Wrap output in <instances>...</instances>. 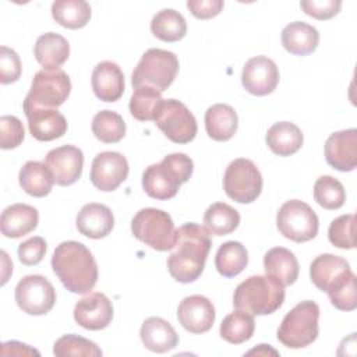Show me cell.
<instances>
[{"label":"cell","instance_id":"obj_12","mask_svg":"<svg viewBox=\"0 0 357 357\" xmlns=\"http://www.w3.org/2000/svg\"><path fill=\"white\" fill-rule=\"evenodd\" d=\"M15 301L29 315H45L56 303L53 284L42 275H26L15 286Z\"/></svg>","mask_w":357,"mask_h":357},{"label":"cell","instance_id":"obj_17","mask_svg":"<svg viewBox=\"0 0 357 357\" xmlns=\"http://www.w3.org/2000/svg\"><path fill=\"white\" fill-rule=\"evenodd\" d=\"M215 307L209 298L201 294H192L181 300L177 308V319L190 333H205L215 322Z\"/></svg>","mask_w":357,"mask_h":357},{"label":"cell","instance_id":"obj_6","mask_svg":"<svg viewBox=\"0 0 357 357\" xmlns=\"http://www.w3.org/2000/svg\"><path fill=\"white\" fill-rule=\"evenodd\" d=\"M178 73V59L173 52L149 49L138 61L131 74L134 88L151 86L159 92L166 91Z\"/></svg>","mask_w":357,"mask_h":357},{"label":"cell","instance_id":"obj_44","mask_svg":"<svg viewBox=\"0 0 357 357\" xmlns=\"http://www.w3.org/2000/svg\"><path fill=\"white\" fill-rule=\"evenodd\" d=\"M356 275L353 273L350 279L337 290L328 294L332 305L340 311H353L357 307L356 297Z\"/></svg>","mask_w":357,"mask_h":357},{"label":"cell","instance_id":"obj_31","mask_svg":"<svg viewBox=\"0 0 357 357\" xmlns=\"http://www.w3.org/2000/svg\"><path fill=\"white\" fill-rule=\"evenodd\" d=\"M52 17L64 28H84L91 20V6L84 0H57L52 4Z\"/></svg>","mask_w":357,"mask_h":357},{"label":"cell","instance_id":"obj_19","mask_svg":"<svg viewBox=\"0 0 357 357\" xmlns=\"http://www.w3.org/2000/svg\"><path fill=\"white\" fill-rule=\"evenodd\" d=\"M325 159L339 172H351L357 166V130L349 128L331 134L325 142Z\"/></svg>","mask_w":357,"mask_h":357},{"label":"cell","instance_id":"obj_20","mask_svg":"<svg viewBox=\"0 0 357 357\" xmlns=\"http://www.w3.org/2000/svg\"><path fill=\"white\" fill-rule=\"evenodd\" d=\"M28 120L31 135L38 141H53L60 138L67 131V120L57 110L52 107H32L22 106Z\"/></svg>","mask_w":357,"mask_h":357},{"label":"cell","instance_id":"obj_36","mask_svg":"<svg viewBox=\"0 0 357 357\" xmlns=\"http://www.w3.org/2000/svg\"><path fill=\"white\" fill-rule=\"evenodd\" d=\"M93 135L105 144H116L126 135L123 117L112 110H100L92 119Z\"/></svg>","mask_w":357,"mask_h":357},{"label":"cell","instance_id":"obj_27","mask_svg":"<svg viewBox=\"0 0 357 357\" xmlns=\"http://www.w3.org/2000/svg\"><path fill=\"white\" fill-rule=\"evenodd\" d=\"M237 127L238 117L230 105L216 103L205 112V130L215 141H229L236 134Z\"/></svg>","mask_w":357,"mask_h":357},{"label":"cell","instance_id":"obj_23","mask_svg":"<svg viewBox=\"0 0 357 357\" xmlns=\"http://www.w3.org/2000/svg\"><path fill=\"white\" fill-rule=\"evenodd\" d=\"M39 213L36 208L26 204L7 206L0 218L1 234L7 238H20L36 229Z\"/></svg>","mask_w":357,"mask_h":357},{"label":"cell","instance_id":"obj_29","mask_svg":"<svg viewBox=\"0 0 357 357\" xmlns=\"http://www.w3.org/2000/svg\"><path fill=\"white\" fill-rule=\"evenodd\" d=\"M266 275L278 279L283 286H290L298 276V262L294 254L284 247L271 248L264 257Z\"/></svg>","mask_w":357,"mask_h":357},{"label":"cell","instance_id":"obj_37","mask_svg":"<svg viewBox=\"0 0 357 357\" xmlns=\"http://www.w3.org/2000/svg\"><path fill=\"white\" fill-rule=\"evenodd\" d=\"M314 199L324 209H339L346 201L344 187L332 176H321L314 184Z\"/></svg>","mask_w":357,"mask_h":357},{"label":"cell","instance_id":"obj_16","mask_svg":"<svg viewBox=\"0 0 357 357\" xmlns=\"http://www.w3.org/2000/svg\"><path fill=\"white\" fill-rule=\"evenodd\" d=\"M45 165L59 185H71L82 174L84 153L74 145H63L47 152Z\"/></svg>","mask_w":357,"mask_h":357},{"label":"cell","instance_id":"obj_13","mask_svg":"<svg viewBox=\"0 0 357 357\" xmlns=\"http://www.w3.org/2000/svg\"><path fill=\"white\" fill-rule=\"evenodd\" d=\"M353 275L349 262L333 254H321L310 265V278L317 289L332 293L342 287Z\"/></svg>","mask_w":357,"mask_h":357},{"label":"cell","instance_id":"obj_1","mask_svg":"<svg viewBox=\"0 0 357 357\" xmlns=\"http://www.w3.org/2000/svg\"><path fill=\"white\" fill-rule=\"evenodd\" d=\"M212 241L205 227L185 223L177 229L176 243L167 258L170 276L180 283H191L204 272Z\"/></svg>","mask_w":357,"mask_h":357},{"label":"cell","instance_id":"obj_28","mask_svg":"<svg viewBox=\"0 0 357 357\" xmlns=\"http://www.w3.org/2000/svg\"><path fill=\"white\" fill-rule=\"evenodd\" d=\"M266 145L279 156H290L303 146L301 130L290 121H279L269 127L266 132Z\"/></svg>","mask_w":357,"mask_h":357},{"label":"cell","instance_id":"obj_9","mask_svg":"<svg viewBox=\"0 0 357 357\" xmlns=\"http://www.w3.org/2000/svg\"><path fill=\"white\" fill-rule=\"evenodd\" d=\"M155 124L174 144H188L197 135V120L188 107L176 99H162L153 116Z\"/></svg>","mask_w":357,"mask_h":357},{"label":"cell","instance_id":"obj_21","mask_svg":"<svg viewBox=\"0 0 357 357\" xmlns=\"http://www.w3.org/2000/svg\"><path fill=\"white\" fill-rule=\"evenodd\" d=\"M93 93L103 102H116L124 92V74L114 61H100L92 71Z\"/></svg>","mask_w":357,"mask_h":357},{"label":"cell","instance_id":"obj_14","mask_svg":"<svg viewBox=\"0 0 357 357\" xmlns=\"http://www.w3.org/2000/svg\"><path fill=\"white\" fill-rule=\"evenodd\" d=\"M128 176V162L120 152L98 153L91 166L89 178L100 191H114Z\"/></svg>","mask_w":357,"mask_h":357},{"label":"cell","instance_id":"obj_15","mask_svg":"<svg viewBox=\"0 0 357 357\" xmlns=\"http://www.w3.org/2000/svg\"><path fill=\"white\" fill-rule=\"evenodd\" d=\"M241 84L255 96L272 93L279 84V70L275 61L266 56L251 57L243 67Z\"/></svg>","mask_w":357,"mask_h":357},{"label":"cell","instance_id":"obj_25","mask_svg":"<svg viewBox=\"0 0 357 357\" xmlns=\"http://www.w3.org/2000/svg\"><path fill=\"white\" fill-rule=\"evenodd\" d=\"M283 47L296 56H307L312 53L319 43L318 31L303 21H294L286 25L280 35Z\"/></svg>","mask_w":357,"mask_h":357},{"label":"cell","instance_id":"obj_11","mask_svg":"<svg viewBox=\"0 0 357 357\" xmlns=\"http://www.w3.org/2000/svg\"><path fill=\"white\" fill-rule=\"evenodd\" d=\"M262 184L261 172L250 159H234L226 167L223 177L225 192L238 204L254 202L262 191Z\"/></svg>","mask_w":357,"mask_h":357},{"label":"cell","instance_id":"obj_47","mask_svg":"<svg viewBox=\"0 0 357 357\" xmlns=\"http://www.w3.org/2000/svg\"><path fill=\"white\" fill-rule=\"evenodd\" d=\"M1 354L8 356V354H18V356H39V351L29 347L25 343L17 342V340H10V342H4L1 344Z\"/></svg>","mask_w":357,"mask_h":357},{"label":"cell","instance_id":"obj_2","mask_svg":"<svg viewBox=\"0 0 357 357\" xmlns=\"http://www.w3.org/2000/svg\"><path fill=\"white\" fill-rule=\"evenodd\" d=\"M52 268L63 286L75 294L89 293L98 282V265L92 252L74 240L60 243L52 257Z\"/></svg>","mask_w":357,"mask_h":357},{"label":"cell","instance_id":"obj_24","mask_svg":"<svg viewBox=\"0 0 357 357\" xmlns=\"http://www.w3.org/2000/svg\"><path fill=\"white\" fill-rule=\"evenodd\" d=\"M144 346L153 353H166L178 344V335L174 328L160 317L146 318L139 329Z\"/></svg>","mask_w":357,"mask_h":357},{"label":"cell","instance_id":"obj_5","mask_svg":"<svg viewBox=\"0 0 357 357\" xmlns=\"http://www.w3.org/2000/svg\"><path fill=\"white\" fill-rule=\"evenodd\" d=\"M319 307L312 300L296 304L282 319L278 328V340L289 349H303L317 340Z\"/></svg>","mask_w":357,"mask_h":357},{"label":"cell","instance_id":"obj_42","mask_svg":"<svg viewBox=\"0 0 357 357\" xmlns=\"http://www.w3.org/2000/svg\"><path fill=\"white\" fill-rule=\"evenodd\" d=\"M22 66L18 54L7 47L1 46L0 47V82L7 85L18 81L21 77Z\"/></svg>","mask_w":357,"mask_h":357},{"label":"cell","instance_id":"obj_43","mask_svg":"<svg viewBox=\"0 0 357 357\" xmlns=\"http://www.w3.org/2000/svg\"><path fill=\"white\" fill-rule=\"evenodd\" d=\"M46 248H47V244L45 241L43 237L40 236H35V237H31L25 241H22L20 245H18V258L20 261L26 265V266H33V265H38L45 254H46Z\"/></svg>","mask_w":357,"mask_h":357},{"label":"cell","instance_id":"obj_26","mask_svg":"<svg viewBox=\"0 0 357 357\" xmlns=\"http://www.w3.org/2000/svg\"><path fill=\"white\" fill-rule=\"evenodd\" d=\"M33 54L43 68H59L70 56V45L64 36L56 32H46L36 39Z\"/></svg>","mask_w":357,"mask_h":357},{"label":"cell","instance_id":"obj_35","mask_svg":"<svg viewBox=\"0 0 357 357\" xmlns=\"http://www.w3.org/2000/svg\"><path fill=\"white\" fill-rule=\"evenodd\" d=\"M255 331L254 317L245 311L230 312L220 324V337L231 344H240L251 339Z\"/></svg>","mask_w":357,"mask_h":357},{"label":"cell","instance_id":"obj_10","mask_svg":"<svg viewBox=\"0 0 357 357\" xmlns=\"http://www.w3.org/2000/svg\"><path fill=\"white\" fill-rule=\"evenodd\" d=\"M276 226L280 234L294 243H305L318 234V216L312 208L300 201H286L278 211Z\"/></svg>","mask_w":357,"mask_h":357},{"label":"cell","instance_id":"obj_32","mask_svg":"<svg viewBox=\"0 0 357 357\" xmlns=\"http://www.w3.org/2000/svg\"><path fill=\"white\" fill-rule=\"evenodd\" d=\"M240 225V213L226 202H215L204 215V226L209 234L226 236Z\"/></svg>","mask_w":357,"mask_h":357},{"label":"cell","instance_id":"obj_45","mask_svg":"<svg viewBox=\"0 0 357 357\" xmlns=\"http://www.w3.org/2000/svg\"><path fill=\"white\" fill-rule=\"evenodd\" d=\"M303 11L317 20H329L335 17L342 7L340 0H303L300 1Z\"/></svg>","mask_w":357,"mask_h":357},{"label":"cell","instance_id":"obj_41","mask_svg":"<svg viewBox=\"0 0 357 357\" xmlns=\"http://www.w3.org/2000/svg\"><path fill=\"white\" fill-rule=\"evenodd\" d=\"M25 137V130L22 123L15 116H1L0 117V148L13 149L21 145Z\"/></svg>","mask_w":357,"mask_h":357},{"label":"cell","instance_id":"obj_39","mask_svg":"<svg viewBox=\"0 0 357 357\" xmlns=\"http://www.w3.org/2000/svg\"><path fill=\"white\" fill-rule=\"evenodd\" d=\"M53 353L57 357H70V356L100 357L102 356V350L98 347L96 343L74 333H67L59 337L53 346Z\"/></svg>","mask_w":357,"mask_h":357},{"label":"cell","instance_id":"obj_8","mask_svg":"<svg viewBox=\"0 0 357 357\" xmlns=\"http://www.w3.org/2000/svg\"><path fill=\"white\" fill-rule=\"evenodd\" d=\"M70 92L71 81L64 70L43 68L33 75L31 89L25 96L22 106L57 109L67 100Z\"/></svg>","mask_w":357,"mask_h":357},{"label":"cell","instance_id":"obj_7","mask_svg":"<svg viewBox=\"0 0 357 357\" xmlns=\"http://www.w3.org/2000/svg\"><path fill=\"white\" fill-rule=\"evenodd\" d=\"M131 233L137 240L156 251H169L176 243L177 229L167 212L156 208H144L134 215Z\"/></svg>","mask_w":357,"mask_h":357},{"label":"cell","instance_id":"obj_3","mask_svg":"<svg viewBox=\"0 0 357 357\" xmlns=\"http://www.w3.org/2000/svg\"><path fill=\"white\" fill-rule=\"evenodd\" d=\"M194 163L185 153H170L162 162L148 166L142 173V188L155 199H170L176 197L181 184L190 180Z\"/></svg>","mask_w":357,"mask_h":357},{"label":"cell","instance_id":"obj_22","mask_svg":"<svg viewBox=\"0 0 357 357\" xmlns=\"http://www.w3.org/2000/svg\"><path fill=\"white\" fill-rule=\"evenodd\" d=\"M75 225L82 236L98 240L106 237L113 230L114 218L109 206L91 202L81 208Z\"/></svg>","mask_w":357,"mask_h":357},{"label":"cell","instance_id":"obj_30","mask_svg":"<svg viewBox=\"0 0 357 357\" xmlns=\"http://www.w3.org/2000/svg\"><path fill=\"white\" fill-rule=\"evenodd\" d=\"M18 181L26 194L42 198L52 191L54 178L45 163L38 160H28L20 170Z\"/></svg>","mask_w":357,"mask_h":357},{"label":"cell","instance_id":"obj_33","mask_svg":"<svg viewBox=\"0 0 357 357\" xmlns=\"http://www.w3.org/2000/svg\"><path fill=\"white\" fill-rule=\"evenodd\" d=\"M151 31L163 42H177L185 36L187 22L178 11L173 8H163L153 15L151 21Z\"/></svg>","mask_w":357,"mask_h":357},{"label":"cell","instance_id":"obj_18","mask_svg":"<svg viewBox=\"0 0 357 357\" xmlns=\"http://www.w3.org/2000/svg\"><path fill=\"white\" fill-rule=\"evenodd\" d=\"M75 322L88 331H100L109 326L113 318V305L109 297L95 291L82 297L74 307Z\"/></svg>","mask_w":357,"mask_h":357},{"label":"cell","instance_id":"obj_34","mask_svg":"<svg viewBox=\"0 0 357 357\" xmlns=\"http://www.w3.org/2000/svg\"><path fill=\"white\" fill-rule=\"evenodd\" d=\"M248 264V252L238 241L223 243L216 252L215 266L225 278H234L244 271Z\"/></svg>","mask_w":357,"mask_h":357},{"label":"cell","instance_id":"obj_46","mask_svg":"<svg viewBox=\"0 0 357 357\" xmlns=\"http://www.w3.org/2000/svg\"><path fill=\"white\" fill-rule=\"evenodd\" d=\"M222 0H188L187 7L198 20H208L216 17L223 10Z\"/></svg>","mask_w":357,"mask_h":357},{"label":"cell","instance_id":"obj_40","mask_svg":"<svg viewBox=\"0 0 357 357\" xmlns=\"http://www.w3.org/2000/svg\"><path fill=\"white\" fill-rule=\"evenodd\" d=\"M354 227L356 216L353 213L342 215L331 222L328 229V238L337 248L351 250L356 247Z\"/></svg>","mask_w":357,"mask_h":357},{"label":"cell","instance_id":"obj_38","mask_svg":"<svg viewBox=\"0 0 357 357\" xmlns=\"http://www.w3.org/2000/svg\"><path fill=\"white\" fill-rule=\"evenodd\" d=\"M162 100L159 91L151 86H138L130 99V113L139 121H153L155 110Z\"/></svg>","mask_w":357,"mask_h":357},{"label":"cell","instance_id":"obj_4","mask_svg":"<svg viewBox=\"0 0 357 357\" xmlns=\"http://www.w3.org/2000/svg\"><path fill=\"white\" fill-rule=\"evenodd\" d=\"M284 286L271 275H254L234 290L233 305L251 315H269L282 307Z\"/></svg>","mask_w":357,"mask_h":357}]
</instances>
